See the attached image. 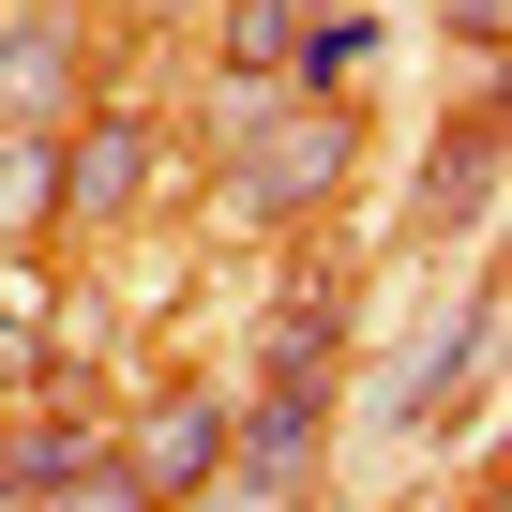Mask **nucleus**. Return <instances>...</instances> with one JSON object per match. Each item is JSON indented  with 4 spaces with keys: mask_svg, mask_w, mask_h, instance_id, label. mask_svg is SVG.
Instances as JSON below:
<instances>
[{
    "mask_svg": "<svg viewBox=\"0 0 512 512\" xmlns=\"http://www.w3.org/2000/svg\"><path fill=\"white\" fill-rule=\"evenodd\" d=\"M347 151H362V106H347V91H241L226 211H241V226H287V211H317V196L347 181Z\"/></svg>",
    "mask_w": 512,
    "mask_h": 512,
    "instance_id": "f257e3e1",
    "label": "nucleus"
},
{
    "mask_svg": "<svg viewBox=\"0 0 512 512\" xmlns=\"http://www.w3.org/2000/svg\"><path fill=\"white\" fill-rule=\"evenodd\" d=\"M151 196H166L151 106H76V121H61V226H121V211H151Z\"/></svg>",
    "mask_w": 512,
    "mask_h": 512,
    "instance_id": "f03ea898",
    "label": "nucleus"
},
{
    "mask_svg": "<svg viewBox=\"0 0 512 512\" xmlns=\"http://www.w3.org/2000/svg\"><path fill=\"white\" fill-rule=\"evenodd\" d=\"M91 106V31H76V0H16L0 16V136H61Z\"/></svg>",
    "mask_w": 512,
    "mask_h": 512,
    "instance_id": "7ed1b4c3",
    "label": "nucleus"
},
{
    "mask_svg": "<svg viewBox=\"0 0 512 512\" xmlns=\"http://www.w3.org/2000/svg\"><path fill=\"white\" fill-rule=\"evenodd\" d=\"M226 422H241L226 392H151V407H136V422L106 437V452H121V482H136L151 512H181V497H196V482L226 467Z\"/></svg>",
    "mask_w": 512,
    "mask_h": 512,
    "instance_id": "20e7f679",
    "label": "nucleus"
},
{
    "mask_svg": "<svg viewBox=\"0 0 512 512\" xmlns=\"http://www.w3.org/2000/svg\"><path fill=\"white\" fill-rule=\"evenodd\" d=\"M317 437H332V377H272V407L226 422V452H241V482H256V497H287V482L317 467Z\"/></svg>",
    "mask_w": 512,
    "mask_h": 512,
    "instance_id": "39448f33",
    "label": "nucleus"
},
{
    "mask_svg": "<svg viewBox=\"0 0 512 512\" xmlns=\"http://www.w3.org/2000/svg\"><path fill=\"white\" fill-rule=\"evenodd\" d=\"M61 241V136H0V272Z\"/></svg>",
    "mask_w": 512,
    "mask_h": 512,
    "instance_id": "423d86ee",
    "label": "nucleus"
},
{
    "mask_svg": "<svg viewBox=\"0 0 512 512\" xmlns=\"http://www.w3.org/2000/svg\"><path fill=\"white\" fill-rule=\"evenodd\" d=\"M226 91H287L302 76V46H317V16H302V0H226Z\"/></svg>",
    "mask_w": 512,
    "mask_h": 512,
    "instance_id": "0eeeda50",
    "label": "nucleus"
},
{
    "mask_svg": "<svg viewBox=\"0 0 512 512\" xmlns=\"http://www.w3.org/2000/svg\"><path fill=\"white\" fill-rule=\"evenodd\" d=\"M497 211V106H467L437 136V181H422V226H482Z\"/></svg>",
    "mask_w": 512,
    "mask_h": 512,
    "instance_id": "6e6552de",
    "label": "nucleus"
},
{
    "mask_svg": "<svg viewBox=\"0 0 512 512\" xmlns=\"http://www.w3.org/2000/svg\"><path fill=\"white\" fill-rule=\"evenodd\" d=\"M16 392H61V362H46V272H0V407Z\"/></svg>",
    "mask_w": 512,
    "mask_h": 512,
    "instance_id": "1a4fd4ad",
    "label": "nucleus"
},
{
    "mask_svg": "<svg viewBox=\"0 0 512 512\" xmlns=\"http://www.w3.org/2000/svg\"><path fill=\"white\" fill-rule=\"evenodd\" d=\"M31 512H151V497L121 482V452H106V437H76V452L46 467V497H31Z\"/></svg>",
    "mask_w": 512,
    "mask_h": 512,
    "instance_id": "9d476101",
    "label": "nucleus"
},
{
    "mask_svg": "<svg viewBox=\"0 0 512 512\" xmlns=\"http://www.w3.org/2000/svg\"><path fill=\"white\" fill-rule=\"evenodd\" d=\"M437 16H452V46H467V61L497 46V0H437Z\"/></svg>",
    "mask_w": 512,
    "mask_h": 512,
    "instance_id": "9b49d317",
    "label": "nucleus"
},
{
    "mask_svg": "<svg viewBox=\"0 0 512 512\" xmlns=\"http://www.w3.org/2000/svg\"><path fill=\"white\" fill-rule=\"evenodd\" d=\"M302 16H347V0H302Z\"/></svg>",
    "mask_w": 512,
    "mask_h": 512,
    "instance_id": "f8f14e48",
    "label": "nucleus"
}]
</instances>
